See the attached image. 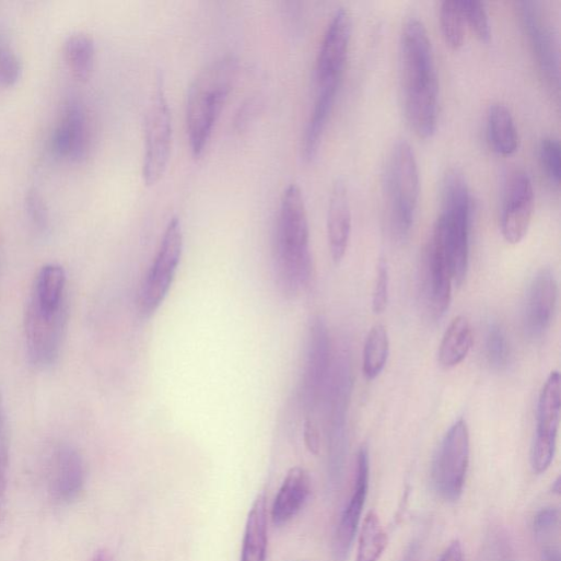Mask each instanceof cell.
<instances>
[{
	"mask_svg": "<svg viewBox=\"0 0 561 561\" xmlns=\"http://www.w3.org/2000/svg\"><path fill=\"white\" fill-rule=\"evenodd\" d=\"M469 463V432L458 420L446 433L432 468L433 486L446 501H456L465 484Z\"/></svg>",
	"mask_w": 561,
	"mask_h": 561,
	"instance_id": "cell-8",
	"label": "cell"
},
{
	"mask_svg": "<svg viewBox=\"0 0 561 561\" xmlns=\"http://www.w3.org/2000/svg\"><path fill=\"white\" fill-rule=\"evenodd\" d=\"M327 230L332 261L340 264L347 254L351 234L349 191L346 182L341 178L337 179L331 188Z\"/></svg>",
	"mask_w": 561,
	"mask_h": 561,
	"instance_id": "cell-19",
	"label": "cell"
},
{
	"mask_svg": "<svg viewBox=\"0 0 561 561\" xmlns=\"http://www.w3.org/2000/svg\"><path fill=\"white\" fill-rule=\"evenodd\" d=\"M539 160L549 182L558 187L560 184L561 149L557 139L546 138L541 141Z\"/></svg>",
	"mask_w": 561,
	"mask_h": 561,
	"instance_id": "cell-34",
	"label": "cell"
},
{
	"mask_svg": "<svg viewBox=\"0 0 561 561\" xmlns=\"http://www.w3.org/2000/svg\"><path fill=\"white\" fill-rule=\"evenodd\" d=\"M388 266L385 259H381L377 269V278L373 292V311L375 314L385 312L388 303Z\"/></svg>",
	"mask_w": 561,
	"mask_h": 561,
	"instance_id": "cell-36",
	"label": "cell"
},
{
	"mask_svg": "<svg viewBox=\"0 0 561 561\" xmlns=\"http://www.w3.org/2000/svg\"><path fill=\"white\" fill-rule=\"evenodd\" d=\"M389 354V337L383 325H375L367 335L363 352V373L372 381L384 370Z\"/></svg>",
	"mask_w": 561,
	"mask_h": 561,
	"instance_id": "cell-29",
	"label": "cell"
},
{
	"mask_svg": "<svg viewBox=\"0 0 561 561\" xmlns=\"http://www.w3.org/2000/svg\"><path fill=\"white\" fill-rule=\"evenodd\" d=\"M184 252V230L179 218L171 219L156 257L139 295V311L151 318L163 305L175 281Z\"/></svg>",
	"mask_w": 561,
	"mask_h": 561,
	"instance_id": "cell-6",
	"label": "cell"
},
{
	"mask_svg": "<svg viewBox=\"0 0 561 561\" xmlns=\"http://www.w3.org/2000/svg\"><path fill=\"white\" fill-rule=\"evenodd\" d=\"M439 561H464L463 548L458 540H454L445 549Z\"/></svg>",
	"mask_w": 561,
	"mask_h": 561,
	"instance_id": "cell-40",
	"label": "cell"
},
{
	"mask_svg": "<svg viewBox=\"0 0 561 561\" xmlns=\"http://www.w3.org/2000/svg\"><path fill=\"white\" fill-rule=\"evenodd\" d=\"M426 292L435 317L445 314L454 282L452 264L441 230L435 225L426 256Z\"/></svg>",
	"mask_w": 561,
	"mask_h": 561,
	"instance_id": "cell-16",
	"label": "cell"
},
{
	"mask_svg": "<svg viewBox=\"0 0 561 561\" xmlns=\"http://www.w3.org/2000/svg\"><path fill=\"white\" fill-rule=\"evenodd\" d=\"M401 561H418V547L417 545L410 546V548L406 551Z\"/></svg>",
	"mask_w": 561,
	"mask_h": 561,
	"instance_id": "cell-41",
	"label": "cell"
},
{
	"mask_svg": "<svg viewBox=\"0 0 561 561\" xmlns=\"http://www.w3.org/2000/svg\"><path fill=\"white\" fill-rule=\"evenodd\" d=\"M534 212V190L530 178L515 171L504 189L501 232L506 243H521L527 234Z\"/></svg>",
	"mask_w": 561,
	"mask_h": 561,
	"instance_id": "cell-13",
	"label": "cell"
},
{
	"mask_svg": "<svg viewBox=\"0 0 561 561\" xmlns=\"http://www.w3.org/2000/svg\"><path fill=\"white\" fill-rule=\"evenodd\" d=\"M304 437L307 448L313 454H318L320 449V433L314 420L305 421Z\"/></svg>",
	"mask_w": 561,
	"mask_h": 561,
	"instance_id": "cell-39",
	"label": "cell"
},
{
	"mask_svg": "<svg viewBox=\"0 0 561 561\" xmlns=\"http://www.w3.org/2000/svg\"><path fill=\"white\" fill-rule=\"evenodd\" d=\"M55 487L66 500L75 498L84 484L85 466L81 454L70 445L61 446L55 459Z\"/></svg>",
	"mask_w": 561,
	"mask_h": 561,
	"instance_id": "cell-22",
	"label": "cell"
},
{
	"mask_svg": "<svg viewBox=\"0 0 561 561\" xmlns=\"http://www.w3.org/2000/svg\"><path fill=\"white\" fill-rule=\"evenodd\" d=\"M558 301V284L553 273L540 270L533 279L524 309V327L530 338H538L549 328Z\"/></svg>",
	"mask_w": 561,
	"mask_h": 561,
	"instance_id": "cell-18",
	"label": "cell"
},
{
	"mask_svg": "<svg viewBox=\"0 0 561 561\" xmlns=\"http://www.w3.org/2000/svg\"><path fill=\"white\" fill-rule=\"evenodd\" d=\"M486 355L494 370H503L510 361V346L504 330L496 324L488 328L486 337Z\"/></svg>",
	"mask_w": 561,
	"mask_h": 561,
	"instance_id": "cell-32",
	"label": "cell"
},
{
	"mask_svg": "<svg viewBox=\"0 0 561 561\" xmlns=\"http://www.w3.org/2000/svg\"><path fill=\"white\" fill-rule=\"evenodd\" d=\"M517 12L538 67L550 85L559 87V48L550 23L539 3L521 2Z\"/></svg>",
	"mask_w": 561,
	"mask_h": 561,
	"instance_id": "cell-12",
	"label": "cell"
},
{
	"mask_svg": "<svg viewBox=\"0 0 561 561\" xmlns=\"http://www.w3.org/2000/svg\"><path fill=\"white\" fill-rule=\"evenodd\" d=\"M440 25L445 44L454 51L465 44V22L455 0H446L440 10Z\"/></svg>",
	"mask_w": 561,
	"mask_h": 561,
	"instance_id": "cell-30",
	"label": "cell"
},
{
	"mask_svg": "<svg viewBox=\"0 0 561 561\" xmlns=\"http://www.w3.org/2000/svg\"><path fill=\"white\" fill-rule=\"evenodd\" d=\"M144 131L145 152L142 175L144 183L153 186L167 171L173 145L172 115L162 85L157 87L150 103Z\"/></svg>",
	"mask_w": 561,
	"mask_h": 561,
	"instance_id": "cell-7",
	"label": "cell"
},
{
	"mask_svg": "<svg viewBox=\"0 0 561 561\" xmlns=\"http://www.w3.org/2000/svg\"><path fill=\"white\" fill-rule=\"evenodd\" d=\"M559 511L554 507H546L537 513L534 518V531L541 545L551 542L559 534Z\"/></svg>",
	"mask_w": 561,
	"mask_h": 561,
	"instance_id": "cell-35",
	"label": "cell"
},
{
	"mask_svg": "<svg viewBox=\"0 0 561 561\" xmlns=\"http://www.w3.org/2000/svg\"><path fill=\"white\" fill-rule=\"evenodd\" d=\"M561 409V379L558 372L547 378L538 399L536 435L530 453L531 468L545 472L554 456Z\"/></svg>",
	"mask_w": 561,
	"mask_h": 561,
	"instance_id": "cell-11",
	"label": "cell"
},
{
	"mask_svg": "<svg viewBox=\"0 0 561 561\" xmlns=\"http://www.w3.org/2000/svg\"><path fill=\"white\" fill-rule=\"evenodd\" d=\"M23 72V62L16 51L0 39V86H15L21 81Z\"/></svg>",
	"mask_w": 561,
	"mask_h": 561,
	"instance_id": "cell-33",
	"label": "cell"
},
{
	"mask_svg": "<svg viewBox=\"0 0 561 561\" xmlns=\"http://www.w3.org/2000/svg\"><path fill=\"white\" fill-rule=\"evenodd\" d=\"M400 65L407 120L420 139H430L437 126L439 84L431 40L416 19L404 25Z\"/></svg>",
	"mask_w": 561,
	"mask_h": 561,
	"instance_id": "cell-1",
	"label": "cell"
},
{
	"mask_svg": "<svg viewBox=\"0 0 561 561\" xmlns=\"http://www.w3.org/2000/svg\"><path fill=\"white\" fill-rule=\"evenodd\" d=\"M334 363L331 340L326 323L317 317L309 328L307 353L301 385V402L307 413L315 411L329 383Z\"/></svg>",
	"mask_w": 561,
	"mask_h": 561,
	"instance_id": "cell-9",
	"label": "cell"
},
{
	"mask_svg": "<svg viewBox=\"0 0 561 561\" xmlns=\"http://www.w3.org/2000/svg\"><path fill=\"white\" fill-rule=\"evenodd\" d=\"M27 209L34 224L42 231L48 229L49 214L43 198L37 192H30Z\"/></svg>",
	"mask_w": 561,
	"mask_h": 561,
	"instance_id": "cell-37",
	"label": "cell"
},
{
	"mask_svg": "<svg viewBox=\"0 0 561 561\" xmlns=\"http://www.w3.org/2000/svg\"><path fill=\"white\" fill-rule=\"evenodd\" d=\"M274 267L279 288L287 297L297 296L309 283L313 260L305 200L297 185L283 192L274 235Z\"/></svg>",
	"mask_w": 561,
	"mask_h": 561,
	"instance_id": "cell-2",
	"label": "cell"
},
{
	"mask_svg": "<svg viewBox=\"0 0 561 561\" xmlns=\"http://www.w3.org/2000/svg\"><path fill=\"white\" fill-rule=\"evenodd\" d=\"M387 546V534L375 511L362 524L355 561H378Z\"/></svg>",
	"mask_w": 561,
	"mask_h": 561,
	"instance_id": "cell-28",
	"label": "cell"
},
{
	"mask_svg": "<svg viewBox=\"0 0 561 561\" xmlns=\"http://www.w3.org/2000/svg\"><path fill=\"white\" fill-rule=\"evenodd\" d=\"M2 417H3V398H2V394H0V424H2Z\"/></svg>",
	"mask_w": 561,
	"mask_h": 561,
	"instance_id": "cell-43",
	"label": "cell"
},
{
	"mask_svg": "<svg viewBox=\"0 0 561 561\" xmlns=\"http://www.w3.org/2000/svg\"><path fill=\"white\" fill-rule=\"evenodd\" d=\"M65 56L70 71L79 81H87L94 70L96 47L93 38L78 33L65 44Z\"/></svg>",
	"mask_w": 561,
	"mask_h": 561,
	"instance_id": "cell-27",
	"label": "cell"
},
{
	"mask_svg": "<svg viewBox=\"0 0 561 561\" xmlns=\"http://www.w3.org/2000/svg\"><path fill=\"white\" fill-rule=\"evenodd\" d=\"M458 5L465 25L480 43L488 44L491 39V28L484 4L476 0H461Z\"/></svg>",
	"mask_w": 561,
	"mask_h": 561,
	"instance_id": "cell-31",
	"label": "cell"
},
{
	"mask_svg": "<svg viewBox=\"0 0 561 561\" xmlns=\"http://www.w3.org/2000/svg\"><path fill=\"white\" fill-rule=\"evenodd\" d=\"M386 184L394 231L405 238L413 225L420 195L417 160L405 140L398 141L391 151Z\"/></svg>",
	"mask_w": 561,
	"mask_h": 561,
	"instance_id": "cell-5",
	"label": "cell"
},
{
	"mask_svg": "<svg viewBox=\"0 0 561 561\" xmlns=\"http://www.w3.org/2000/svg\"><path fill=\"white\" fill-rule=\"evenodd\" d=\"M352 32V20L346 9L332 16L324 36L316 66L318 85L340 83L347 63Z\"/></svg>",
	"mask_w": 561,
	"mask_h": 561,
	"instance_id": "cell-14",
	"label": "cell"
},
{
	"mask_svg": "<svg viewBox=\"0 0 561 561\" xmlns=\"http://www.w3.org/2000/svg\"><path fill=\"white\" fill-rule=\"evenodd\" d=\"M68 319V304L55 314H46L30 301L26 313V336L30 358L34 365L47 369L58 361Z\"/></svg>",
	"mask_w": 561,
	"mask_h": 561,
	"instance_id": "cell-10",
	"label": "cell"
},
{
	"mask_svg": "<svg viewBox=\"0 0 561 561\" xmlns=\"http://www.w3.org/2000/svg\"><path fill=\"white\" fill-rule=\"evenodd\" d=\"M369 474V454L367 449L362 447L357 457L353 494L341 515L335 534L334 554L338 561H344L347 559L355 537L367 495Z\"/></svg>",
	"mask_w": 561,
	"mask_h": 561,
	"instance_id": "cell-17",
	"label": "cell"
},
{
	"mask_svg": "<svg viewBox=\"0 0 561 561\" xmlns=\"http://www.w3.org/2000/svg\"><path fill=\"white\" fill-rule=\"evenodd\" d=\"M52 150L62 159L80 163L86 160L91 149V130L84 106L70 101L52 136Z\"/></svg>",
	"mask_w": 561,
	"mask_h": 561,
	"instance_id": "cell-15",
	"label": "cell"
},
{
	"mask_svg": "<svg viewBox=\"0 0 561 561\" xmlns=\"http://www.w3.org/2000/svg\"><path fill=\"white\" fill-rule=\"evenodd\" d=\"M267 548V499L265 494H259L248 514L241 561H266Z\"/></svg>",
	"mask_w": 561,
	"mask_h": 561,
	"instance_id": "cell-23",
	"label": "cell"
},
{
	"mask_svg": "<svg viewBox=\"0 0 561 561\" xmlns=\"http://www.w3.org/2000/svg\"><path fill=\"white\" fill-rule=\"evenodd\" d=\"M487 133L492 150L502 156H511L518 150L519 139L510 110L501 104L490 106L487 116Z\"/></svg>",
	"mask_w": 561,
	"mask_h": 561,
	"instance_id": "cell-25",
	"label": "cell"
},
{
	"mask_svg": "<svg viewBox=\"0 0 561 561\" xmlns=\"http://www.w3.org/2000/svg\"><path fill=\"white\" fill-rule=\"evenodd\" d=\"M339 86L340 83L318 85L317 97L302 141V155L306 162H313L318 155Z\"/></svg>",
	"mask_w": 561,
	"mask_h": 561,
	"instance_id": "cell-20",
	"label": "cell"
},
{
	"mask_svg": "<svg viewBox=\"0 0 561 561\" xmlns=\"http://www.w3.org/2000/svg\"><path fill=\"white\" fill-rule=\"evenodd\" d=\"M474 343L470 323L464 316L456 317L446 329L439 351L440 363L454 367L468 355Z\"/></svg>",
	"mask_w": 561,
	"mask_h": 561,
	"instance_id": "cell-26",
	"label": "cell"
},
{
	"mask_svg": "<svg viewBox=\"0 0 561 561\" xmlns=\"http://www.w3.org/2000/svg\"><path fill=\"white\" fill-rule=\"evenodd\" d=\"M9 453L7 447L0 448V522L5 514L8 490Z\"/></svg>",
	"mask_w": 561,
	"mask_h": 561,
	"instance_id": "cell-38",
	"label": "cell"
},
{
	"mask_svg": "<svg viewBox=\"0 0 561 561\" xmlns=\"http://www.w3.org/2000/svg\"><path fill=\"white\" fill-rule=\"evenodd\" d=\"M92 561H117L115 557L107 550L100 551Z\"/></svg>",
	"mask_w": 561,
	"mask_h": 561,
	"instance_id": "cell-42",
	"label": "cell"
},
{
	"mask_svg": "<svg viewBox=\"0 0 561 561\" xmlns=\"http://www.w3.org/2000/svg\"><path fill=\"white\" fill-rule=\"evenodd\" d=\"M67 273L62 266H45L36 281L31 301L44 313L55 314L67 303L65 299Z\"/></svg>",
	"mask_w": 561,
	"mask_h": 561,
	"instance_id": "cell-24",
	"label": "cell"
},
{
	"mask_svg": "<svg viewBox=\"0 0 561 561\" xmlns=\"http://www.w3.org/2000/svg\"><path fill=\"white\" fill-rule=\"evenodd\" d=\"M311 493V477L302 467L289 470L272 506V521L281 526L291 521L304 506Z\"/></svg>",
	"mask_w": 561,
	"mask_h": 561,
	"instance_id": "cell-21",
	"label": "cell"
},
{
	"mask_svg": "<svg viewBox=\"0 0 561 561\" xmlns=\"http://www.w3.org/2000/svg\"><path fill=\"white\" fill-rule=\"evenodd\" d=\"M239 63L232 56L206 66L192 82L187 102V133L192 155L199 159L233 91Z\"/></svg>",
	"mask_w": 561,
	"mask_h": 561,
	"instance_id": "cell-3",
	"label": "cell"
},
{
	"mask_svg": "<svg viewBox=\"0 0 561 561\" xmlns=\"http://www.w3.org/2000/svg\"><path fill=\"white\" fill-rule=\"evenodd\" d=\"M441 199L442 213L436 225L448 250L454 283L459 285L465 280L468 268L472 211L469 187L461 172H446L442 180Z\"/></svg>",
	"mask_w": 561,
	"mask_h": 561,
	"instance_id": "cell-4",
	"label": "cell"
}]
</instances>
